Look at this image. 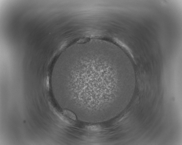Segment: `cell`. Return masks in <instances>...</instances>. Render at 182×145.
Wrapping results in <instances>:
<instances>
[{
	"label": "cell",
	"instance_id": "1",
	"mask_svg": "<svg viewBox=\"0 0 182 145\" xmlns=\"http://www.w3.org/2000/svg\"><path fill=\"white\" fill-rule=\"evenodd\" d=\"M91 51L75 55L66 60L64 75L69 82L72 98L85 107L97 108L114 102L118 92L116 77L106 75L112 58Z\"/></svg>",
	"mask_w": 182,
	"mask_h": 145
}]
</instances>
